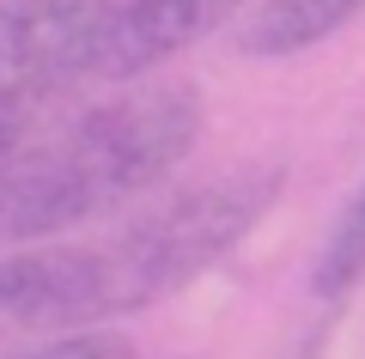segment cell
Returning <instances> with one entry per match:
<instances>
[{"mask_svg": "<svg viewBox=\"0 0 365 359\" xmlns=\"http://www.w3.org/2000/svg\"><path fill=\"white\" fill-rule=\"evenodd\" d=\"M207 128V98L189 79H134L67 128L19 141L0 171V244H55L61 231L116 213L158 189Z\"/></svg>", "mask_w": 365, "mask_h": 359, "instance_id": "cell-1", "label": "cell"}, {"mask_svg": "<svg viewBox=\"0 0 365 359\" xmlns=\"http://www.w3.org/2000/svg\"><path fill=\"white\" fill-rule=\"evenodd\" d=\"M280 189H287V171L268 165V158L225 165L189 189L165 195V201H153L140 219L110 231L104 244H86L91 329L134 317V310H153L170 293L195 286L213 262H225L268 219Z\"/></svg>", "mask_w": 365, "mask_h": 359, "instance_id": "cell-2", "label": "cell"}, {"mask_svg": "<svg viewBox=\"0 0 365 359\" xmlns=\"http://www.w3.org/2000/svg\"><path fill=\"white\" fill-rule=\"evenodd\" d=\"M110 0H0V128H31V116L91 79Z\"/></svg>", "mask_w": 365, "mask_h": 359, "instance_id": "cell-3", "label": "cell"}, {"mask_svg": "<svg viewBox=\"0 0 365 359\" xmlns=\"http://www.w3.org/2000/svg\"><path fill=\"white\" fill-rule=\"evenodd\" d=\"M67 329H91L86 244H25L0 262V359Z\"/></svg>", "mask_w": 365, "mask_h": 359, "instance_id": "cell-4", "label": "cell"}, {"mask_svg": "<svg viewBox=\"0 0 365 359\" xmlns=\"http://www.w3.org/2000/svg\"><path fill=\"white\" fill-rule=\"evenodd\" d=\"M250 0H110L91 79H153L165 61L195 49L207 31L237 19Z\"/></svg>", "mask_w": 365, "mask_h": 359, "instance_id": "cell-5", "label": "cell"}, {"mask_svg": "<svg viewBox=\"0 0 365 359\" xmlns=\"http://www.w3.org/2000/svg\"><path fill=\"white\" fill-rule=\"evenodd\" d=\"M365 0H250L237 19V49L256 61H287L329 43Z\"/></svg>", "mask_w": 365, "mask_h": 359, "instance_id": "cell-6", "label": "cell"}, {"mask_svg": "<svg viewBox=\"0 0 365 359\" xmlns=\"http://www.w3.org/2000/svg\"><path fill=\"white\" fill-rule=\"evenodd\" d=\"M359 286H365V177H359V189L347 195V207L335 213L323 250H317V268H311V293L323 298V305H341V298L359 293Z\"/></svg>", "mask_w": 365, "mask_h": 359, "instance_id": "cell-7", "label": "cell"}, {"mask_svg": "<svg viewBox=\"0 0 365 359\" xmlns=\"http://www.w3.org/2000/svg\"><path fill=\"white\" fill-rule=\"evenodd\" d=\"M13 359H140V353H134V341L122 329H67L55 341L19 347Z\"/></svg>", "mask_w": 365, "mask_h": 359, "instance_id": "cell-8", "label": "cell"}, {"mask_svg": "<svg viewBox=\"0 0 365 359\" xmlns=\"http://www.w3.org/2000/svg\"><path fill=\"white\" fill-rule=\"evenodd\" d=\"M19 141H25V128H0V171H6V158L19 153Z\"/></svg>", "mask_w": 365, "mask_h": 359, "instance_id": "cell-9", "label": "cell"}]
</instances>
